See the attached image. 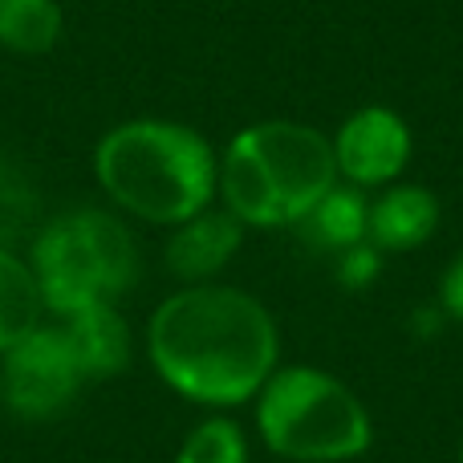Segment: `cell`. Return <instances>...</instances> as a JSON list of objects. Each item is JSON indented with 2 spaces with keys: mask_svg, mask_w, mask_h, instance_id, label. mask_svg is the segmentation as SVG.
Wrapping results in <instances>:
<instances>
[{
  "mask_svg": "<svg viewBox=\"0 0 463 463\" xmlns=\"http://www.w3.org/2000/svg\"><path fill=\"white\" fill-rule=\"evenodd\" d=\"M29 264L49 317H61L86 305H118V297L135 288L143 256L118 212L65 208L33 232Z\"/></svg>",
  "mask_w": 463,
  "mask_h": 463,
  "instance_id": "5b68a950",
  "label": "cell"
},
{
  "mask_svg": "<svg viewBox=\"0 0 463 463\" xmlns=\"http://www.w3.org/2000/svg\"><path fill=\"white\" fill-rule=\"evenodd\" d=\"M378 269H383V252L374 244H354L337 260V280L345 288H366L378 280Z\"/></svg>",
  "mask_w": 463,
  "mask_h": 463,
  "instance_id": "2e32d148",
  "label": "cell"
},
{
  "mask_svg": "<svg viewBox=\"0 0 463 463\" xmlns=\"http://www.w3.org/2000/svg\"><path fill=\"white\" fill-rule=\"evenodd\" d=\"M244 244V224L232 216L228 208H203L192 220L171 228L167 236V269L171 277H179L184 285H208L232 264V256Z\"/></svg>",
  "mask_w": 463,
  "mask_h": 463,
  "instance_id": "ba28073f",
  "label": "cell"
},
{
  "mask_svg": "<svg viewBox=\"0 0 463 463\" xmlns=\"http://www.w3.org/2000/svg\"><path fill=\"white\" fill-rule=\"evenodd\" d=\"M366 224H370V200L362 187H350V184H334V192L305 216L313 244L334 248V252L366 244Z\"/></svg>",
  "mask_w": 463,
  "mask_h": 463,
  "instance_id": "4fadbf2b",
  "label": "cell"
},
{
  "mask_svg": "<svg viewBox=\"0 0 463 463\" xmlns=\"http://www.w3.org/2000/svg\"><path fill=\"white\" fill-rule=\"evenodd\" d=\"M45 293L29 256H21L16 248H0V354L29 337L37 326H45Z\"/></svg>",
  "mask_w": 463,
  "mask_h": 463,
  "instance_id": "8fae6325",
  "label": "cell"
},
{
  "mask_svg": "<svg viewBox=\"0 0 463 463\" xmlns=\"http://www.w3.org/2000/svg\"><path fill=\"white\" fill-rule=\"evenodd\" d=\"M329 143H334L337 179H345L350 187H362V192L399 184L402 167L411 163V151H415L407 118L378 102L358 106Z\"/></svg>",
  "mask_w": 463,
  "mask_h": 463,
  "instance_id": "52a82bcc",
  "label": "cell"
},
{
  "mask_svg": "<svg viewBox=\"0 0 463 463\" xmlns=\"http://www.w3.org/2000/svg\"><path fill=\"white\" fill-rule=\"evenodd\" d=\"M439 305L451 321H463V248L451 256L439 277Z\"/></svg>",
  "mask_w": 463,
  "mask_h": 463,
  "instance_id": "e0dca14e",
  "label": "cell"
},
{
  "mask_svg": "<svg viewBox=\"0 0 463 463\" xmlns=\"http://www.w3.org/2000/svg\"><path fill=\"white\" fill-rule=\"evenodd\" d=\"M256 435L288 463H350L374 443L370 407L337 374L277 366L256 394Z\"/></svg>",
  "mask_w": 463,
  "mask_h": 463,
  "instance_id": "277c9868",
  "label": "cell"
},
{
  "mask_svg": "<svg viewBox=\"0 0 463 463\" xmlns=\"http://www.w3.org/2000/svg\"><path fill=\"white\" fill-rule=\"evenodd\" d=\"M334 143L309 122L264 118L236 130L220 155L224 203L244 228H293L334 192Z\"/></svg>",
  "mask_w": 463,
  "mask_h": 463,
  "instance_id": "3957f363",
  "label": "cell"
},
{
  "mask_svg": "<svg viewBox=\"0 0 463 463\" xmlns=\"http://www.w3.org/2000/svg\"><path fill=\"white\" fill-rule=\"evenodd\" d=\"M175 463H252V456H248V435L232 419L212 415L184 435Z\"/></svg>",
  "mask_w": 463,
  "mask_h": 463,
  "instance_id": "9a60e30c",
  "label": "cell"
},
{
  "mask_svg": "<svg viewBox=\"0 0 463 463\" xmlns=\"http://www.w3.org/2000/svg\"><path fill=\"white\" fill-rule=\"evenodd\" d=\"M65 16L57 0H0V49L41 57L57 49Z\"/></svg>",
  "mask_w": 463,
  "mask_h": 463,
  "instance_id": "7c38bea8",
  "label": "cell"
},
{
  "mask_svg": "<svg viewBox=\"0 0 463 463\" xmlns=\"http://www.w3.org/2000/svg\"><path fill=\"white\" fill-rule=\"evenodd\" d=\"M41 228V187L33 171L0 151V248H16Z\"/></svg>",
  "mask_w": 463,
  "mask_h": 463,
  "instance_id": "5bb4252c",
  "label": "cell"
},
{
  "mask_svg": "<svg viewBox=\"0 0 463 463\" xmlns=\"http://www.w3.org/2000/svg\"><path fill=\"white\" fill-rule=\"evenodd\" d=\"M459 463H463V443H459Z\"/></svg>",
  "mask_w": 463,
  "mask_h": 463,
  "instance_id": "ac0fdd59",
  "label": "cell"
},
{
  "mask_svg": "<svg viewBox=\"0 0 463 463\" xmlns=\"http://www.w3.org/2000/svg\"><path fill=\"white\" fill-rule=\"evenodd\" d=\"M439 228V200L423 184H391L378 200H370L366 244L378 252H411L431 240Z\"/></svg>",
  "mask_w": 463,
  "mask_h": 463,
  "instance_id": "30bf717a",
  "label": "cell"
},
{
  "mask_svg": "<svg viewBox=\"0 0 463 463\" xmlns=\"http://www.w3.org/2000/svg\"><path fill=\"white\" fill-rule=\"evenodd\" d=\"M86 374L73 358L57 321L37 326L29 337L0 354V402L21 423H53L78 402Z\"/></svg>",
  "mask_w": 463,
  "mask_h": 463,
  "instance_id": "8992f818",
  "label": "cell"
},
{
  "mask_svg": "<svg viewBox=\"0 0 463 463\" xmlns=\"http://www.w3.org/2000/svg\"><path fill=\"white\" fill-rule=\"evenodd\" d=\"M53 321L61 329V337L70 342L86 383H106V378L122 374L130 366L135 337H130V326L118 305H86V309L61 313Z\"/></svg>",
  "mask_w": 463,
  "mask_h": 463,
  "instance_id": "9c48e42d",
  "label": "cell"
},
{
  "mask_svg": "<svg viewBox=\"0 0 463 463\" xmlns=\"http://www.w3.org/2000/svg\"><path fill=\"white\" fill-rule=\"evenodd\" d=\"M94 179L118 212L175 228L216 203L220 155L187 122L127 118L98 138Z\"/></svg>",
  "mask_w": 463,
  "mask_h": 463,
  "instance_id": "7a4b0ae2",
  "label": "cell"
},
{
  "mask_svg": "<svg viewBox=\"0 0 463 463\" xmlns=\"http://www.w3.org/2000/svg\"><path fill=\"white\" fill-rule=\"evenodd\" d=\"M155 374L195 407H244L280 366V329L260 297L236 285H184L146 321Z\"/></svg>",
  "mask_w": 463,
  "mask_h": 463,
  "instance_id": "6da1fadb",
  "label": "cell"
}]
</instances>
